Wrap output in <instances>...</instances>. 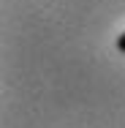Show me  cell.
Listing matches in <instances>:
<instances>
[{
    "mask_svg": "<svg viewBox=\"0 0 125 128\" xmlns=\"http://www.w3.org/2000/svg\"><path fill=\"white\" fill-rule=\"evenodd\" d=\"M117 52H123V54H125V30L117 36Z\"/></svg>",
    "mask_w": 125,
    "mask_h": 128,
    "instance_id": "cell-1",
    "label": "cell"
}]
</instances>
